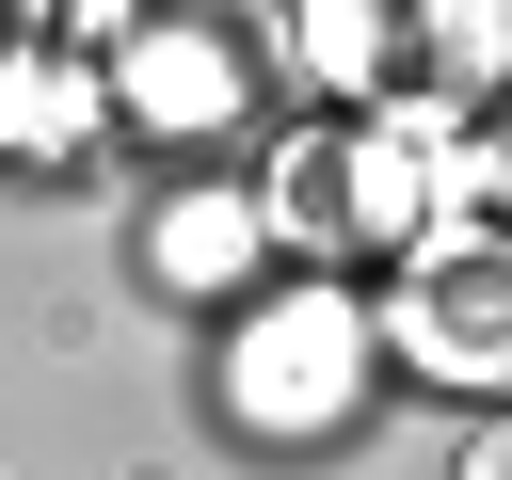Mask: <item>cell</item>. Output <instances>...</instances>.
I'll use <instances>...</instances> for the list:
<instances>
[{
  "label": "cell",
  "mask_w": 512,
  "mask_h": 480,
  "mask_svg": "<svg viewBox=\"0 0 512 480\" xmlns=\"http://www.w3.org/2000/svg\"><path fill=\"white\" fill-rule=\"evenodd\" d=\"M384 336H400V368L512 400V224H432L384 288Z\"/></svg>",
  "instance_id": "3957f363"
},
{
  "label": "cell",
  "mask_w": 512,
  "mask_h": 480,
  "mask_svg": "<svg viewBox=\"0 0 512 480\" xmlns=\"http://www.w3.org/2000/svg\"><path fill=\"white\" fill-rule=\"evenodd\" d=\"M112 112H144V128H224V112H240V32H192V16L112 32Z\"/></svg>",
  "instance_id": "277c9868"
},
{
  "label": "cell",
  "mask_w": 512,
  "mask_h": 480,
  "mask_svg": "<svg viewBox=\"0 0 512 480\" xmlns=\"http://www.w3.org/2000/svg\"><path fill=\"white\" fill-rule=\"evenodd\" d=\"M80 128H96V80L32 16H0V144H80Z\"/></svg>",
  "instance_id": "8992f818"
},
{
  "label": "cell",
  "mask_w": 512,
  "mask_h": 480,
  "mask_svg": "<svg viewBox=\"0 0 512 480\" xmlns=\"http://www.w3.org/2000/svg\"><path fill=\"white\" fill-rule=\"evenodd\" d=\"M256 240H272L256 192H176V208H160V272H176V288H240Z\"/></svg>",
  "instance_id": "ba28073f"
},
{
  "label": "cell",
  "mask_w": 512,
  "mask_h": 480,
  "mask_svg": "<svg viewBox=\"0 0 512 480\" xmlns=\"http://www.w3.org/2000/svg\"><path fill=\"white\" fill-rule=\"evenodd\" d=\"M496 80H512V0H432V16H400V96L384 112H416L448 144V96H496Z\"/></svg>",
  "instance_id": "5b68a950"
},
{
  "label": "cell",
  "mask_w": 512,
  "mask_h": 480,
  "mask_svg": "<svg viewBox=\"0 0 512 480\" xmlns=\"http://www.w3.org/2000/svg\"><path fill=\"white\" fill-rule=\"evenodd\" d=\"M288 48H304V80H336V96H400V16H368V0H304L288 16Z\"/></svg>",
  "instance_id": "52a82bcc"
},
{
  "label": "cell",
  "mask_w": 512,
  "mask_h": 480,
  "mask_svg": "<svg viewBox=\"0 0 512 480\" xmlns=\"http://www.w3.org/2000/svg\"><path fill=\"white\" fill-rule=\"evenodd\" d=\"M464 480H512V416H496V432H480V448H464Z\"/></svg>",
  "instance_id": "30bf717a"
},
{
  "label": "cell",
  "mask_w": 512,
  "mask_h": 480,
  "mask_svg": "<svg viewBox=\"0 0 512 480\" xmlns=\"http://www.w3.org/2000/svg\"><path fill=\"white\" fill-rule=\"evenodd\" d=\"M352 384H368V304L352 288H272V304H240L224 320V416L240 432H336L352 416Z\"/></svg>",
  "instance_id": "7a4b0ae2"
},
{
  "label": "cell",
  "mask_w": 512,
  "mask_h": 480,
  "mask_svg": "<svg viewBox=\"0 0 512 480\" xmlns=\"http://www.w3.org/2000/svg\"><path fill=\"white\" fill-rule=\"evenodd\" d=\"M448 176H464V144H432L416 112H368V128H304L256 208H272V240H304V256H416V240L448 224Z\"/></svg>",
  "instance_id": "6da1fadb"
},
{
  "label": "cell",
  "mask_w": 512,
  "mask_h": 480,
  "mask_svg": "<svg viewBox=\"0 0 512 480\" xmlns=\"http://www.w3.org/2000/svg\"><path fill=\"white\" fill-rule=\"evenodd\" d=\"M448 192H496V208H512V96H496V128L464 144V176H448Z\"/></svg>",
  "instance_id": "9c48e42d"
}]
</instances>
